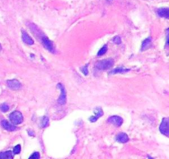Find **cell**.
I'll list each match as a JSON object with an SVG mask.
<instances>
[{
	"label": "cell",
	"instance_id": "obj_22",
	"mask_svg": "<svg viewBox=\"0 0 169 159\" xmlns=\"http://www.w3.org/2000/svg\"><path fill=\"white\" fill-rule=\"evenodd\" d=\"M40 158V154H39V153H38V152H35L33 154L30 156V158H29L30 159L31 158Z\"/></svg>",
	"mask_w": 169,
	"mask_h": 159
},
{
	"label": "cell",
	"instance_id": "obj_15",
	"mask_svg": "<svg viewBox=\"0 0 169 159\" xmlns=\"http://www.w3.org/2000/svg\"><path fill=\"white\" fill-rule=\"evenodd\" d=\"M130 70L129 69H125V68H123V67H119V68L117 69H115V70H113L112 71H111V74H117V73H126L128 72V71H129Z\"/></svg>",
	"mask_w": 169,
	"mask_h": 159
},
{
	"label": "cell",
	"instance_id": "obj_1",
	"mask_svg": "<svg viewBox=\"0 0 169 159\" xmlns=\"http://www.w3.org/2000/svg\"><path fill=\"white\" fill-rule=\"evenodd\" d=\"M114 65V60L113 59H105L100 61L96 63L95 66L99 70H107L111 68Z\"/></svg>",
	"mask_w": 169,
	"mask_h": 159
},
{
	"label": "cell",
	"instance_id": "obj_14",
	"mask_svg": "<svg viewBox=\"0 0 169 159\" xmlns=\"http://www.w3.org/2000/svg\"><path fill=\"white\" fill-rule=\"evenodd\" d=\"M13 152L11 151H7V152H3V153H0V158L1 159H12L13 158Z\"/></svg>",
	"mask_w": 169,
	"mask_h": 159
},
{
	"label": "cell",
	"instance_id": "obj_4",
	"mask_svg": "<svg viewBox=\"0 0 169 159\" xmlns=\"http://www.w3.org/2000/svg\"><path fill=\"white\" fill-rule=\"evenodd\" d=\"M57 87H58L59 89L61 91V94H60V96L59 97V100H58V103L59 105H64L65 103H66V100H67V97H66V91H65V88L64 86H63L61 83H59L58 85H57Z\"/></svg>",
	"mask_w": 169,
	"mask_h": 159
},
{
	"label": "cell",
	"instance_id": "obj_5",
	"mask_svg": "<svg viewBox=\"0 0 169 159\" xmlns=\"http://www.w3.org/2000/svg\"><path fill=\"white\" fill-rule=\"evenodd\" d=\"M159 130L160 132L164 134L165 136H169V128H168V118H163V121L159 126Z\"/></svg>",
	"mask_w": 169,
	"mask_h": 159
},
{
	"label": "cell",
	"instance_id": "obj_6",
	"mask_svg": "<svg viewBox=\"0 0 169 159\" xmlns=\"http://www.w3.org/2000/svg\"><path fill=\"white\" fill-rule=\"evenodd\" d=\"M107 122L116 125V127H120V126H121V124L123 123V118L120 117V116H117V115H113L110 118H108Z\"/></svg>",
	"mask_w": 169,
	"mask_h": 159
},
{
	"label": "cell",
	"instance_id": "obj_10",
	"mask_svg": "<svg viewBox=\"0 0 169 159\" xmlns=\"http://www.w3.org/2000/svg\"><path fill=\"white\" fill-rule=\"evenodd\" d=\"M157 14L161 18H169V9L168 8H162L157 10Z\"/></svg>",
	"mask_w": 169,
	"mask_h": 159
},
{
	"label": "cell",
	"instance_id": "obj_8",
	"mask_svg": "<svg viewBox=\"0 0 169 159\" xmlns=\"http://www.w3.org/2000/svg\"><path fill=\"white\" fill-rule=\"evenodd\" d=\"M94 114H95V115H93V116H92V117L89 118V120H90L91 122H93V123L96 122L98 118H100V117H102L103 115V109H102V108H101V107L96 108V109H94Z\"/></svg>",
	"mask_w": 169,
	"mask_h": 159
},
{
	"label": "cell",
	"instance_id": "obj_18",
	"mask_svg": "<svg viewBox=\"0 0 169 159\" xmlns=\"http://www.w3.org/2000/svg\"><path fill=\"white\" fill-rule=\"evenodd\" d=\"M0 110L2 112H8L9 110V106L7 104H2L0 105Z\"/></svg>",
	"mask_w": 169,
	"mask_h": 159
},
{
	"label": "cell",
	"instance_id": "obj_13",
	"mask_svg": "<svg viewBox=\"0 0 169 159\" xmlns=\"http://www.w3.org/2000/svg\"><path fill=\"white\" fill-rule=\"evenodd\" d=\"M151 42H152L151 37H148V38H146L144 41H143L142 46H141V49H140V50L142 51H144L148 50V49L150 47V46H151Z\"/></svg>",
	"mask_w": 169,
	"mask_h": 159
},
{
	"label": "cell",
	"instance_id": "obj_3",
	"mask_svg": "<svg viewBox=\"0 0 169 159\" xmlns=\"http://www.w3.org/2000/svg\"><path fill=\"white\" fill-rule=\"evenodd\" d=\"M40 39H41V41L44 45L45 48H46L47 50L50 51L51 53H55V50H54V46L53 41H50L49 38L47 36H44L42 34V36H40Z\"/></svg>",
	"mask_w": 169,
	"mask_h": 159
},
{
	"label": "cell",
	"instance_id": "obj_2",
	"mask_svg": "<svg viewBox=\"0 0 169 159\" xmlns=\"http://www.w3.org/2000/svg\"><path fill=\"white\" fill-rule=\"evenodd\" d=\"M9 118H10L12 123L14 125H18V124L22 123V121H23V116H22V113L19 111L13 112L9 115Z\"/></svg>",
	"mask_w": 169,
	"mask_h": 159
},
{
	"label": "cell",
	"instance_id": "obj_20",
	"mask_svg": "<svg viewBox=\"0 0 169 159\" xmlns=\"http://www.w3.org/2000/svg\"><path fill=\"white\" fill-rule=\"evenodd\" d=\"M88 64H87L85 66H83V68H81V71H83V73L84 74L85 76H88Z\"/></svg>",
	"mask_w": 169,
	"mask_h": 159
},
{
	"label": "cell",
	"instance_id": "obj_24",
	"mask_svg": "<svg viewBox=\"0 0 169 159\" xmlns=\"http://www.w3.org/2000/svg\"><path fill=\"white\" fill-rule=\"evenodd\" d=\"M107 1H108V2H111L112 0H107Z\"/></svg>",
	"mask_w": 169,
	"mask_h": 159
},
{
	"label": "cell",
	"instance_id": "obj_19",
	"mask_svg": "<svg viewBox=\"0 0 169 159\" xmlns=\"http://www.w3.org/2000/svg\"><path fill=\"white\" fill-rule=\"evenodd\" d=\"M13 153V154H19V153H21V146L19 145V144L17 146H15Z\"/></svg>",
	"mask_w": 169,
	"mask_h": 159
},
{
	"label": "cell",
	"instance_id": "obj_7",
	"mask_svg": "<svg viewBox=\"0 0 169 159\" xmlns=\"http://www.w3.org/2000/svg\"><path fill=\"white\" fill-rule=\"evenodd\" d=\"M7 85H8V86L10 89L15 90V91L20 90V89L22 88V84L20 83L19 81L16 80V79H13V80H8V81H7Z\"/></svg>",
	"mask_w": 169,
	"mask_h": 159
},
{
	"label": "cell",
	"instance_id": "obj_21",
	"mask_svg": "<svg viewBox=\"0 0 169 159\" xmlns=\"http://www.w3.org/2000/svg\"><path fill=\"white\" fill-rule=\"evenodd\" d=\"M113 41H114L116 44H117V45L120 44V43H121V38H120V36H115V37L113 38Z\"/></svg>",
	"mask_w": 169,
	"mask_h": 159
},
{
	"label": "cell",
	"instance_id": "obj_9",
	"mask_svg": "<svg viewBox=\"0 0 169 159\" xmlns=\"http://www.w3.org/2000/svg\"><path fill=\"white\" fill-rule=\"evenodd\" d=\"M22 41H23V42H24V43H26V44H27V45L31 46L34 44V41L32 40V38H31V36L27 34V32H25V31H22Z\"/></svg>",
	"mask_w": 169,
	"mask_h": 159
},
{
	"label": "cell",
	"instance_id": "obj_23",
	"mask_svg": "<svg viewBox=\"0 0 169 159\" xmlns=\"http://www.w3.org/2000/svg\"><path fill=\"white\" fill-rule=\"evenodd\" d=\"M2 50V46H1V44H0V51Z\"/></svg>",
	"mask_w": 169,
	"mask_h": 159
},
{
	"label": "cell",
	"instance_id": "obj_11",
	"mask_svg": "<svg viewBox=\"0 0 169 159\" xmlns=\"http://www.w3.org/2000/svg\"><path fill=\"white\" fill-rule=\"evenodd\" d=\"M1 124H2L3 128L6 130H8V131H14V130L17 129V128H16V126H14V124L8 123L7 120H3L1 122Z\"/></svg>",
	"mask_w": 169,
	"mask_h": 159
},
{
	"label": "cell",
	"instance_id": "obj_17",
	"mask_svg": "<svg viewBox=\"0 0 169 159\" xmlns=\"http://www.w3.org/2000/svg\"><path fill=\"white\" fill-rule=\"evenodd\" d=\"M107 51V45H104L100 49V50L98 51V56H103V55H104L106 52Z\"/></svg>",
	"mask_w": 169,
	"mask_h": 159
},
{
	"label": "cell",
	"instance_id": "obj_12",
	"mask_svg": "<svg viewBox=\"0 0 169 159\" xmlns=\"http://www.w3.org/2000/svg\"><path fill=\"white\" fill-rule=\"evenodd\" d=\"M116 141H118L119 143H125L129 141V137L128 135L125 133H119L117 136H116Z\"/></svg>",
	"mask_w": 169,
	"mask_h": 159
},
{
	"label": "cell",
	"instance_id": "obj_16",
	"mask_svg": "<svg viewBox=\"0 0 169 159\" xmlns=\"http://www.w3.org/2000/svg\"><path fill=\"white\" fill-rule=\"evenodd\" d=\"M49 117L45 116L44 118H42V121H41V123H40V126H41V128L48 127V126H49Z\"/></svg>",
	"mask_w": 169,
	"mask_h": 159
}]
</instances>
